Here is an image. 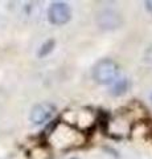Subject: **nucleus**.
I'll use <instances>...</instances> for the list:
<instances>
[{
    "label": "nucleus",
    "mask_w": 152,
    "mask_h": 159,
    "mask_svg": "<svg viewBox=\"0 0 152 159\" xmlns=\"http://www.w3.org/2000/svg\"><path fill=\"white\" fill-rule=\"evenodd\" d=\"M119 77V66L114 60L103 58L93 68V78L101 85H111Z\"/></svg>",
    "instance_id": "f257e3e1"
},
{
    "label": "nucleus",
    "mask_w": 152,
    "mask_h": 159,
    "mask_svg": "<svg viewBox=\"0 0 152 159\" xmlns=\"http://www.w3.org/2000/svg\"><path fill=\"white\" fill-rule=\"evenodd\" d=\"M48 19L53 25H63L72 19V9L63 2H56L49 7Z\"/></svg>",
    "instance_id": "f03ea898"
},
{
    "label": "nucleus",
    "mask_w": 152,
    "mask_h": 159,
    "mask_svg": "<svg viewBox=\"0 0 152 159\" xmlns=\"http://www.w3.org/2000/svg\"><path fill=\"white\" fill-rule=\"evenodd\" d=\"M97 24L103 31H112L122 25V17L114 9H102L97 15Z\"/></svg>",
    "instance_id": "7ed1b4c3"
},
{
    "label": "nucleus",
    "mask_w": 152,
    "mask_h": 159,
    "mask_svg": "<svg viewBox=\"0 0 152 159\" xmlns=\"http://www.w3.org/2000/svg\"><path fill=\"white\" fill-rule=\"evenodd\" d=\"M54 111H56V107L53 103L41 102V103H37V105L32 109L29 119H31V122L33 125H42L48 119L52 118Z\"/></svg>",
    "instance_id": "20e7f679"
},
{
    "label": "nucleus",
    "mask_w": 152,
    "mask_h": 159,
    "mask_svg": "<svg viewBox=\"0 0 152 159\" xmlns=\"http://www.w3.org/2000/svg\"><path fill=\"white\" fill-rule=\"evenodd\" d=\"M130 88V81L127 78H116L110 86V94L114 97H119L124 94Z\"/></svg>",
    "instance_id": "39448f33"
},
{
    "label": "nucleus",
    "mask_w": 152,
    "mask_h": 159,
    "mask_svg": "<svg viewBox=\"0 0 152 159\" xmlns=\"http://www.w3.org/2000/svg\"><path fill=\"white\" fill-rule=\"evenodd\" d=\"M53 48H54V40L50 39V40H46L45 43L41 45V48L38 49V57H45L48 56L49 53L53 51Z\"/></svg>",
    "instance_id": "423d86ee"
},
{
    "label": "nucleus",
    "mask_w": 152,
    "mask_h": 159,
    "mask_svg": "<svg viewBox=\"0 0 152 159\" xmlns=\"http://www.w3.org/2000/svg\"><path fill=\"white\" fill-rule=\"evenodd\" d=\"M143 60H144V62L147 64V65H148L150 68H152V47L147 48V51L143 54Z\"/></svg>",
    "instance_id": "0eeeda50"
},
{
    "label": "nucleus",
    "mask_w": 152,
    "mask_h": 159,
    "mask_svg": "<svg viewBox=\"0 0 152 159\" xmlns=\"http://www.w3.org/2000/svg\"><path fill=\"white\" fill-rule=\"evenodd\" d=\"M145 8H147V11H148L150 13H152V0H150V2H145Z\"/></svg>",
    "instance_id": "6e6552de"
},
{
    "label": "nucleus",
    "mask_w": 152,
    "mask_h": 159,
    "mask_svg": "<svg viewBox=\"0 0 152 159\" xmlns=\"http://www.w3.org/2000/svg\"><path fill=\"white\" fill-rule=\"evenodd\" d=\"M151 99H152V96H151Z\"/></svg>",
    "instance_id": "1a4fd4ad"
}]
</instances>
